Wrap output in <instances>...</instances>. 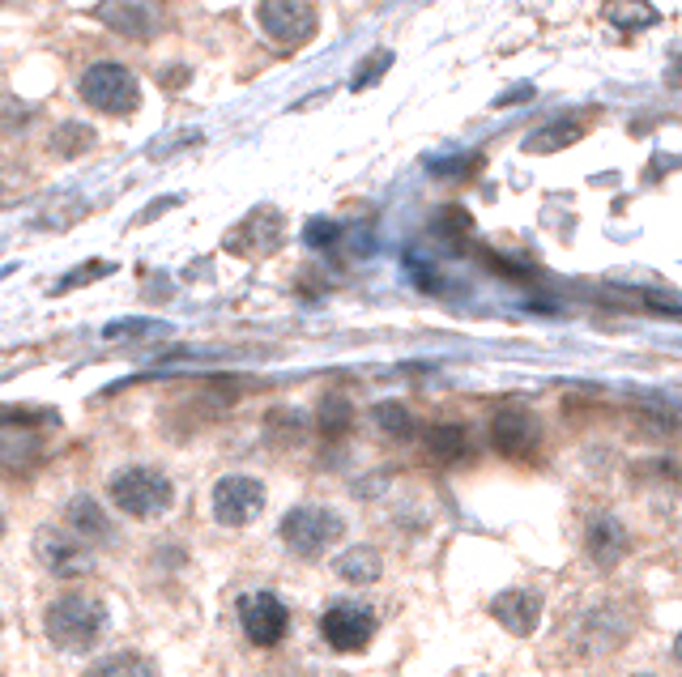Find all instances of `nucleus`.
Returning <instances> with one entry per match:
<instances>
[{
    "label": "nucleus",
    "mask_w": 682,
    "mask_h": 677,
    "mask_svg": "<svg viewBox=\"0 0 682 677\" xmlns=\"http://www.w3.org/2000/svg\"><path fill=\"white\" fill-rule=\"evenodd\" d=\"M107 605L86 597V592H65L48 605L43 614V627H48V639L60 648V653H90L98 639L107 635Z\"/></svg>",
    "instance_id": "f257e3e1"
},
{
    "label": "nucleus",
    "mask_w": 682,
    "mask_h": 677,
    "mask_svg": "<svg viewBox=\"0 0 682 677\" xmlns=\"http://www.w3.org/2000/svg\"><path fill=\"white\" fill-rule=\"evenodd\" d=\"M107 494H111V503H116L124 516H133V520H158V516L170 511V503H175V485H170V478L167 473H158V469H146V464H128L120 473H111Z\"/></svg>",
    "instance_id": "f03ea898"
},
{
    "label": "nucleus",
    "mask_w": 682,
    "mask_h": 677,
    "mask_svg": "<svg viewBox=\"0 0 682 677\" xmlns=\"http://www.w3.org/2000/svg\"><path fill=\"white\" fill-rule=\"evenodd\" d=\"M77 95L86 107H95L98 116H111V120H124L142 107V81L133 69L124 65H111V60H98L90 65L81 81H77Z\"/></svg>",
    "instance_id": "7ed1b4c3"
},
{
    "label": "nucleus",
    "mask_w": 682,
    "mask_h": 677,
    "mask_svg": "<svg viewBox=\"0 0 682 677\" xmlns=\"http://www.w3.org/2000/svg\"><path fill=\"white\" fill-rule=\"evenodd\" d=\"M282 546L299 558H320L333 541H338L345 524L333 508H316V503H303L282 516Z\"/></svg>",
    "instance_id": "20e7f679"
},
{
    "label": "nucleus",
    "mask_w": 682,
    "mask_h": 677,
    "mask_svg": "<svg viewBox=\"0 0 682 677\" xmlns=\"http://www.w3.org/2000/svg\"><path fill=\"white\" fill-rule=\"evenodd\" d=\"M95 18L111 35L120 39H133V43H149L163 35L167 26V4L163 0H98Z\"/></svg>",
    "instance_id": "39448f33"
},
{
    "label": "nucleus",
    "mask_w": 682,
    "mask_h": 677,
    "mask_svg": "<svg viewBox=\"0 0 682 677\" xmlns=\"http://www.w3.org/2000/svg\"><path fill=\"white\" fill-rule=\"evenodd\" d=\"M376 627H380V618L363 601H333L320 614V635L333 653H363L376 639Z\"/></svg>",
    "instance_id": "423d86ee"
},
{
    "label": "nucleus",
    "mask_w": 682,
    "mask_h": 677,
    "mask_svg": "<svg viewBox=\"0 0 682 677\" xmlns=\"http://www.w3.org/2000/svg\"><path fill=\"white\" fill-rule=\"evenodd\" d=\"M256 22L277 48H303L316 39V9L308 0H261L256 4Z\"/></svg>",
    "instance_id": "0eeeda50"
},
{
    "label": "nucleus",
    "mask_w": 682,
    "mask_h": 677,
    "mask_svg": "<svg viewBox=\"0 0 682 677\" xmlns=\"http://www.w3.org/2000/svg\"><path fill=\"white\" fill-rule=\"evenodd\" d=\"M240 627L252 648H277L291 635V609L277 592H244L240 597Z\"/></svg>",
    "instance_id": "6e6552de"
},
{
    "label": "nucleus",
    "mask_w": 682,
    "mask_h": 677,
    "mask_svg": "<svg viewBox=\"0 0 682 677\" xmlns=\"http://www.w3.org/2000/svg\"><path fill=\"white\" fill-rule=\"evenodd\" d=\"M210 511L226 529H244L265 511V485L247 473H226L210 494Z\"/></svg>",
    "instance_id": "1a4fd4ad"
},
{
    "label": "nucleus",
    "mask_w": 682,
    "mask_h": 677,
    "mask_svg": "<svg viewBox=\"0 0 682 677\" xmlns=\"http://www.w3.org/2000/svg\"><path fill=\"white\" fill-rule=\"evenodd\" d=\"M35 555L43 562V571L56 576V580H77V576H90V571H95V555H90V546H86L77 532L39 529V537H35Z\"/></svg>",
    "instance_id": "9d476101"
},
{
    "label": "nucleus",
    "mask_w": 682,
    "mask_h": 677,
    "mask_svg": "<svg viewBox=\"0 0 682 677\" xmlns=\"http://www.w3.org/2000/svg\"><path fill=\"white\" fill-rule=\"evenodd\" d=\"M537 439H542V426H537L534 413L520 410V405H508V410H499L490 418V443H495L499 457L508 460L534 457Z\"/></svg>",
    "instance_id": "9b49d317"
},
{
    "label": "nucleus",
    "mask_w": 682,
    "mask_h": 677,
    "mask_svg": "<svg viewBox=\"0 0 682 677\" xmlns=\"http://www.w3.org/2000/svg\"><path fill=\"white\" fill-rule=\"evenodd\" d=\"M282 226H286V218H282L273 205H261V209H252V214L226 235V252H235V256H269V252H277V243H282Z\"/></svg>",
    "instance_id": "f8f14e48"
},
{
    "label": "nucleus",
    "mask_w": 682,
    "mask_h": 677,
    "mask_svg": "<svg viewBox=\"0 0 682 677\" xmlns=\"http://www.w3.org/2000/svg\"><path fill=\"white\" fill-rule=\"evenodd\" d=\"M542 597H537L534 588H508V592H499L495 601H490V618L499 622V627L508 630V635H534L537 622H542Z\"/></svg>",
    "instance_id": "ddd939ff"
},
{
    "label": "nucleus",
    "mask_w": 682,
    "mask_h": 677,
    "mask_svg": "<svg viewBox=\"0 0 682 677\" xmlns=\"http://www.w3.org/2000/svg\"><path fill=\"white\" fill-rule=\"evenodd\" d=\"M585 550H588V558L602 567V571H610V567H618V562L627 558V550H632V537H627V529H623V520H618V516L602 511V516H593V520H588Z\"/></svg>",
    "instance_id": "4468645a"
},
{
    "label": "nucleus",
    "mask_w": 682,
    "mask_h": 677,
    "mask_svg": "<svg viewBox=\"0 0 682 677\" xmlns=\"http://www.w3.org/2000/svg\"><path fill=\"white\" fill-rule=\"evenodd\" d=\"M581 648L588 653H618L623 644H627V635H632V618L623 614V609H585L581 614Z\"/></svg>",
    "instance_id": "2eb2a0df"
},
{
    "label": "nucleus",
    "mask_w": 682,
    "mask_h": 677,
    "mask_svg": "<svg viewBox=\"0 0 682 677\" xmlns=\"http://www.w3.org/2000/svg\"><path fill=\"white\" fill-rule=\"evenodd\" d=\"M65 520H69V532H77L86 546H107V541H116V529H111L107 511L98 508V499H90V494H74L69 508H65Z\"/></svg>",
    "instance_id": "dca6fc26"
},
{
    "label": "nucleus",
    "mask_w": 682,
    "mask_h": 677,
    "mask_svg": "<svg viewBox=\"0 0 682 677\" xmlns=\"http://www.w3.org/2000/svg\"><path fill=\"white\" fill-rule=\"evenodd\" d=\"M90 214V200L81 193H56L43 200V209L35 214V230H48V235H60V230H69V226H77V222Z\"/></svg>",
    "instance_id": "f3484780"
},
{
    "label": "nucleus",
    "mask_w": 682,
    "mask_h": 677,
    "mask_svg": "<svg viewBox=\"0 0 682 677\" xmlns=\"http://www.w3.org/2000/svg\"><path fill=\"white\" fill-rule=\"evenodd\" d=\"M581 137H585V124L555 120L525 137V154H559V149H567L572 141H581Z\"/></svg>",
    "instance_id": "a211bd4d"
},
{
    "label": "nucleus",
    "mask_w": 682,
    "mask_h": 677,
    "mask_svg": "<svg viewBox=\"0 0 682 677\" xmlns=\"http://www.w3.org/2000/svg\"><path fill=\"white\" fill-rule=\"evenodd\" d=\"M333 567H338V576L345 583H376L380 571H384V562H380V555L371 546H350Z\"/></svg>",
    "instance_id": "6ab92c4d"
},
{
    "label": "nucleus",
    "mask_w": 682,
    "mask_h": 677,
    "mask_svg": "<svg viewBox=\"0 0 682 677\" xmlns=\"http://www.w3.org/2000/svg\"><path fill=\"white\" fill-rule=\"evenodd\" d=\"M602 18L618 30H649V26H657V9L649 0H606Z\"/></svg>",
    "instance_id": "aec40b11"
},
{
    "label": "nucleus",
    "mask_w": 682,
    "mask_h": 677,
    "mask_svg": "<svg viewBox=\"0 0 682 677\" xmlns=\"http://www.w3.org/2000/svg\"><path fill=\"white\" fill-rule=\"evenodd\" d=\"M95 128L90 124H77V120H65V124H56L51 128V154L56 158H81V154H90L95 149Z\"/></svg>",
    "instance_id": "412c9836"
},
{
    "label": "nucleus",
    "mask_w": 682,
    "mask_h": 677,
    "mask_svg": "<svg viewBox=\"0 0 682 677\" xmlns=\"http://www.w3.org/2000/svg\"><path fill=\"white\" fill-rule=\"evenodd\" d=\"M427 452H431L439 464L465 460L469 457V431H465V426H431V435H427Z\"/></svg>",
    "instance_id": "4be33fe9"
},
{
    "label": "nucleus",
    "mask_w": 682,
    "mask_h": 677,
    "mask_svg": "<svg viewBox=\"0 0 682 677\" xmlns=\"http://www.w3.org/2000/svg\"><path fill=\"white\" fill-rule=\"evenodd\" d=\"M86 677H158V669L149 665L146 656L120 653V656H107V660H98V665Z\"/></svg>",
    "instance_id": "5701e85b"
},
{
    "label": "nucleus",
    "mask_w": 682,
    "mask_h": 677,
    "mask_svg": "<svg viewBox=\"0 0 682 677\" xmlns=\"http://www.w3.org/2000/svg\"><path fill=\"white\" fill-rule=\"evenodd\" d=\"M371 418H376V426H380L389 439H410V435H415V413L406 410V405H397V401L376 405V410H371Z\"/></svg>",
    "instance_id": "b1692460"
},
{
    "label": "nucleus",
    "mask_w": 682,
    "mask_h": 677,
    "mask_svg": "<svg viewBox=\"0 0 682 677\" xmlns=\"http://www.w3.org/2000/svg\"><path fill=\"white\" fill-rule=\"evenodd\" d=\"M320 431H324V435H345V431H350V422H354V410H350V401H345V396H324V401H320Z\"/></svg>",
    "instance_id": "393cba45"
},
{
    "label": "nucleus",
    "mask_w": 682,
    "mask_h": 677,
    "mask_svg": "<svg viewBox=\"0 0 682 677\" xmlns=\"http://www.w3.org/2000/svg\"><path fill=\"white\" fill-rule=\"evenodd\" d=\"M158 333H167V324H158V320H120V324H107V328H103V337L107 341L158 337Z\"/></svg>",
    "instance_id": "a878e982"
},
{
    "label": "nucleus",
    "mask_w": 682,
    "mask_h": 677,
    "mask_svg": "<svg viewBox=\"0 0 682 677\" xmlns=\"http://www.w3.org/2000/svg\"><path fill=\"white\" fill-rule=\"evenodd\" d=\"M389 65H392V51H371V60L359 65V73H354V81H350V90H367L371 81H380V77L389 73Z\"/></svg>",
    "instance_id": "bb28decb"
},
{
    "label": "nucleus",
    "mask_w": 682,
    "mask_h": 677,
    "mask_svg": "<svg viewBox=\"0 0 682 677\" xmlns=\"http://www.w3.org/2000/svg\"><path fill=\"white\" fill-rule=\"evenodd\" d=\"M107 273H116V265H111V261H95V265H86V268H74V273H65V277H60V291H69V286H90V282L107 277Z\"/></svg>",
    "instance_id": "cd10ccee"
},
{
    "label": "nucleus",
    "mask_w": 682,
    "mask_h": 677,
    "mask_svg": "<svg viewBox=\"0 0 682 677\" xmlns=\"http://www.w3.org/2000/svg\"><path fill=\"white\" fill-rule=\"evenodd\" d=\"M341 230L333 226V222H324V218H316V222H308V235L303 239L312 243V247H329V243L338 239Z\"/></svg>",
    "instance_id": "c85d7f7f"
},
{
    "label": "nucleus",
    "mask_w": 682,
    "mask_h": 677,
    "mask_svg": "<svg viewBox=\"0 0 682 677\" xmlns=\"http://www.w3.org/2000/svg\"><path fill=\"white\" fill-rule=\"evenodd\" d=\"M175 205H179V196H163V200H154L149 209H142V214H137V226H146V222H154V218H158V214H167V209H175Z\"/></svg>",
    "instance_id": "c756f323"
},
{
    "label": "nucleus",
    "mask_w": 682,
    "mask_h": 677,
    "mask_svg": "<svg viewBox=\"0 0 682 677\" xmlns=\"http://www.w3.org/2000/svg\"><path fill=\"white\" fill-rule=\"evenodd\" d=\"M163 86H167L170 95H175L179 86H188V69H167V73H163Z\"/></svg>",
    "instance_id": "7c9ffc66"
},
{
    "label": "nucleus",
    "mask_w": 682,
    "mask_h": 677,
    "mask_svg": "<svg viewBox=\"0 0 682 677\" xmlns=\"http://www.w3.org/2000/svg\"><path fill=\"white\" fill-rule=\"evenodd\" d=\"M674 660H679V665H682V635H679V639H674Z\"/></svg>",
    "instance_id": "2f4dec72"
},
{
    "label": "nucleus",
    "mask_w": 682,
    "mask_h": 677,
    "mask_svg": "<svg viewBox=\"0 0 682 677\" xmlns=\"http://www.w3.org/2000/svg\"><path fill=\"white\" fill-rule=\"evenodd\" d=\"M0 532H4V508H0Z\"/></svg>",
    "instance_id": "473e14b6"
},
{
    "label": "nucleus",
    "mask_w": 682,
    "mask_h": 677,
    "mask_svg": "<svg viewBox=\"0 0 682 677\" xmlns=\"http://www.w3.org/2000/svg\"><path fill=\"white\" fill-rule=\"evenodd\" d=\"M635 677H653V674H635Z\"/></svg>",
    "instance_id": "72a5a7b5"
}]
</instances>
